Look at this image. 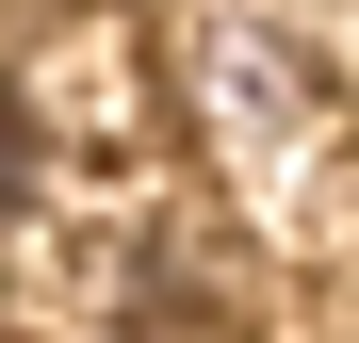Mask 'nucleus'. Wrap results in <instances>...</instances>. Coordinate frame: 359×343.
<instances>
[]
</instances>
